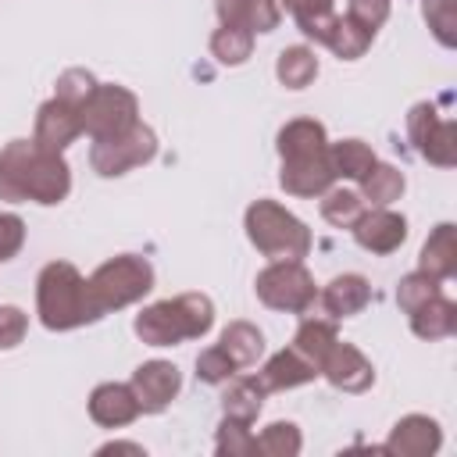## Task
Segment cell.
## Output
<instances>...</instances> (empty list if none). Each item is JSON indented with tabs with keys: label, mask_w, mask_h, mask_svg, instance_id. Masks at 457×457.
<instances>
[{
	"label": "cell",
	"mask_w": 457,
	"mask_h": 457,
	"mask_svg": "<svg viewBox=\"0 0 457 457\" xmlns=\"http://www.w3.org/2000/svg\"><path fill=\"white\" fill-rule=\"evenodd\" d=\"M71 189V175L61 154L36 146V139H14L0 150V200L61 204Z\"/></svg>",
	"instance_id": "1"
},
{
	"label": "cell",
	"mask_w": 457,
	"mask_h": 457,
	"mask_svg": "<svg viewBox=\"0 0 457 457\" xmlns=\"http://www.w3.org/2000/svg\"><path fill=\"white\" fill-rule=\"evenodd\" d=\"M36 307H39V321L54 332L96 321L100 311L89 296V282L64 261H54L39 271L36 282Z\"/></svg>",
	"instance_id": "2"
},
{
	"label": "cell",
	"mask_w": 457,
	"mask_h": 457,
	"mask_svg": "<svg viewBox=\"0 0 457 457\" xmlns=\"http://www.w3.org/2000/svg\"><path fill=\"white\" fill-rule=\"evenodd\" d=\"M214 325V307L204 293H182L175 300L150 303L136 318V336L150 346H175L182 339H200Z\"/></svg>",
	"instance_id": "3"
},
{
	"label": "cell",
	"mask_w": 457,
	"mask_h": 457,
	"mask_svg": "<svg viewBox=\"0 0 457 457\" xmlns=\"http://www.w3.org/2000/svg\"><path fill=\"white\" fill-rule=\"evenodd\" d=\"M246 236L271 261H303L311 250L307 225L275 200H257L246 211Z\"/></svg>",
	"instance_id": "4"
},
{
	"label": "cell",
	"mask_w": 457,
	"mask_h": 457,
	"mask_svg": "<svg viewBox=\"0 0 457 457\" xmlns=\"http://www.w3.org/2000/svg\"><path fill=\"white\" fill-rule=\"evenodd\" d=\"M86 282H89V296H93L96 311L107 314V311H118V307L146 296L154 289V268L136 253H121V257L100 264Z\"/></svg>",
	"instance_id": "5"
},
{
	"label": "cell",
	"mask_w": 457,
	"mask_h": 457,
	"mask_svg": "<svg viewBox=\"0 0 457 457\" xmlns=\"http://www.w3.org/2000/svg\"><path fill=\"white\" fill-rule=\"evenodd\" d=\"M253 289H257L261 303H268L271 311H289V314H303L318 300L314 278L300 261H271L257 275Z\"/></svg>",
	"instance_id": "6"
},
{
	"label": "cell",
	"mask_w": 457,
	"mask_h": 457,
	"mask_svg": "<svg viewBox=\"0 0 457 457\" xmlns=\"http://www.w3.org/2000/svg\"><path fill=\"white\" fill-rule=\"evenodd\" d=\"M139 104L136 96L125 89V86H96L86 104L79 107V118H82V132L96 139H114V136H125L132 125H139Z\"/></svg>",
	"instance_id": "7"
},
{
	"label": "cell",
	"mask_w": 457,
	"mask_h": 457,
	"mask_svg": "<svg viewBox=\"0 0 457 457\" xmlns=\"http://www.w3.org/2000/svg\"><path fill=\"white\" fill-rule=\"evenodd\" d=\"M157 154V136L154 129L146 125H132L125 136H114V139H96L93 150H89V164L100 171V175H125L146 161H154Z\"/></svg>",
	"instance_id": "8"
},
{
	"label": "cell",
	"mask_w": 457,
	"mask_h": 457,
	"mask_svg": "<svg viewBox=\"0 0 457 457\" xmlns=\"http://www.w3.org/2000/svg\"><path fill=\"white\" fill-rule=\"evenodd\" d=\"M407 129H411V139L418 143L425 161H432L439 168H450L457 161V125L450 118H439L436 107L418 104L407 114Z\"/></svg>",
	"instance_id": "9"
},
{
	"label": "cell",
	"mask_w": 457,
	"mask_h": 457,
	"mask_svg": "<svg viewBox=\"0 0 457 457\" xmlns=\"http://www.w3.org/2000/svg\"><path fill=\"white\" fill-rule=\"evenodd\" d=\"M300 32L303 36H311V39H318V43H325L336 57H343V61H353V57H361L368 46H371V29H364V25H357L350 14L346 18H336V14H325V18H314V21H300Z\"/></svg>",
	"instance_id": "10"
},
{
	"label": "cell",
	"mask_w": 457,
	"mask_h": 457,
	"mask_svg": "<svg viewBox=\"0 0 457 457\" xmlns=\"http://www.w3.org/2000/svg\"><path fill=\"white\" fill-rule=\"evenodd\" d=\"M182 389V375L171 361H146L132 371V393L139 400V411H164Z\"/></svg>",
	"instance_id": "11"
},
{
	"label": "cell",
	"mask_w": 457,
	"mask_h": 457,
	"mask_svg": "<svg viewBox=\"0 0 457 457\" xmlns=\"http://www.w3.org/2000/svg\"><path fill=\"white\" fill-rule=\"evenodd\" d=\"M321 375L336 386V389H343V393H364L371 382H375V368H371V361L357 350V346H350V343H332V350L325 353V361H321Z\"/></svg>",
	"instance_id": "12"
},
{
	"label": "cell",
	"mask_w": 457,
	"mask_h": 457,
	"mask_svg": "<svg viewBox=\"0 0 457 457\" xmlns=\"http://www.w3.org/2000/svg\"><path fill=\"white\" fill-rule=\"evenodd\" d=\"M278 182H282V189L293 193V196H321L325 189H332L336 171H332V161H328V146H325L321 154H311V157L282 161Z\"/></svg>",
	"instance_id": "13"
},
{
	"label": "cell",
	"mask_w": 457,
	"mask_h": 457,
	"mask_svg": "<svg viewBox=\"0 0 457 457\" xmlns=\"http://www.w3.org/2000/svg\"><path fill=\"white\" fill-rule=\"evenodd\" d=\"M82 132V118H79V107L64 104V100H46L36 114V146L43 150H54L61 154L68 143H75V136Z\"/></svg>",
	"instance_id": "14"
},
{
	"label": "cell",
	"mask_w": 457,
	"mask_h": 457,
	"mask_svg": "<svg viewBox=\"0 0 457 457\" xmlns=\"http://www.w3.org/2000/svg\"><path fill=\"white\" fill-rule=\"evenodd\" d=\"M353 236L371 253H393L407 239V221L400 214L386 211V207H375V211H364L353 221Z\"/></svg>",
	"instance_id": "15"
},
{
	"label": "cell",
	"mask_w": 457,
	"mask_h": 457,
	"mask_svg": "<svg viewBox=\"0 0 457 457\" xmlns=\"http://www.w3.org/2000/svg\"><path fill=\"white\" fill-rule=\"evenodd\" d=\"M439 443H443V436H439V425L432 418L407 414L393 425V432L386 439V450L400 453V457H428V453L439 450Z\"/></svg>",
	"instance_id": "16"
},
{
	"label": "cell",
	"mask_w": 457,
	"mask_h": 457,
	"mask_svg": "<svg viewBox=\"0 0 457 457\" xmlns=\"http://www.w3.org/2000/svg\"><path fill=\"white\" fill-rule=\"evenodd\" d=\"M89 414H93V421L104 425V428H121V425L136 421L139 400H136L132 386L104 382V386H96L93 396H89Z\"/></svg>",
	"instance_id": "17"
},
{
	"label": "cell",
	"mask_w": 457,
	"mask_h": 457,
	"mask_svg": "<svg viewBox=\"0 0 457 457\" xmlns=\"http://www.w3.org/2000/svg\"><path fill=\"white\" fill-rule=\"evenodd\" d=\"M368 300H371V286H368L364 275H353V271L350 275H336L321 293V307L332 318H350V314L364 311Z\"/></svg>",
	"instance_id": "18"
},
{
	"label": "cell",
	"mask_w": 457,
	"mask_h": 457,
	"mask_svg": "<svg viewBox=\"0 0 457 457\" xmlns=\"http://www.w3.org/2000/svg\"><path fill=\"white\" fill-rule=\"evenodd\" d=\"M318 375V368L300 353V350H278L264 368H261V386L271 393V389H293V386H303Z\"/></svg>",
	"instance_id": "19"
},
{
	"label": "cell",
	"mask_w": 457,
	"mask_h": 457,
	"mask_svg": "<svg viewBox=\"0 0 457 457\" xmlns=\"http://www.w3.org/2000/svg\"><path fill=\"white\" fill-rule=\"evenodd\" d=\"M221 25H236L246 32H271L278 25V4L275 0H218Z\"/></svg>",
	"instance_id": "20"
},
{
	"label": "cell",
	"mask_w": 457,
	"mask_h": 457,
	"mask_svg": "<svg viewBox=\"0 0 457 457\" xmlns=\"http://www.w3.org/2000/svg\"><path fill=\"white\" fill-rule=\"evenodd\" d=\"M418 271L432 275V278H450L457 271V228L450 221H443L421 246V257H418Z\"/></svg>",
	"instance_id": "21"
},
{
	"label": "cell",
	"mask_w": 457,
	"mask_h": 457,
	"mask_svg": "<svg viewBox=\"0 0 457 457\" xmlns=\"http://www.w3.org/2000/svg\"><path fill=\"white\" fill-rule=\"evenodd\" d=\"M325 146H328L325 125L314 121V118H296V121L282 125V132H278V154H282V161L311 157V154H321Z\"/></svg>",
	"instance_id": "22"
},
{
	"label": "cell",
	"mask_w": 457,
	"mask_h": 457,
	"mask_svg": "<svg viewBox=\"0 0 457 457\" xmlns=\"http://www.w3.org/2000/svg\"><path fill=\"white\" fill-rule=\"evenodd\" d=\"M411 328L421 339H446V336H453V328H457V307H453V300H446V296L436 293L418 311H411Z\"/></svg>",
	"instance_id": "23"
},
{
	"label": "cell",
	"mask_w": 457,
	"mask_h": 457,
	"mask_svg": "<svg viewBox=\"0 0 457 457\" xmlns=\"http://www.w3.org/2000/svg\"><path fill=\"white\" fill-rule=\"evenodd\" d=\"M225 353H228V361L236 364V368H250V364H257V357L264 353V336H261V328H253L250 321H232L225 332H221V343H218Z\"/></svg>",
	"instance_id": "24"
},
{
	"label": "cell",
	"mask_w": 457,
	"mask_h": 457,
	"mask_svg": "<svg viewBox=\"0 0 457 457\" xmlns=\"http://www.w3.org/2000/svg\"><path fill=\"white\" fill-rule=\"evenodd\" d=\"M264 386L257 375H246V378H236L225 396H221V407H225V418H236V421H253L257 411H261V400H264Z\"/></svg>",
	"instance_id": "25"
},
{
	"label": "cell",
	"mask_w": 457,
	"mask_h": 457,
	"mask_svg": "<svg viewBox=\"0 0 457 457\" xmlns=\"http://www.w3.org/2000/svg\"><path fill=\"white\" fill-rule=\"evenodd\" d=\"M275 75H278V82L289 86V89L311 86L314 75H318V57H314V50H307V46H286V50L278 54Z\"/></svg>",
	"instance_id": "26"
},
{
	"label": "cell",
	"mask_w": 457,
	"mask_h": 457,
	"mask_svg": "<svg viewBox=\"0 0 457 457\" xmlns=\"http://www.w3.org/2000/svg\"><path fill=\"white\" fill-rule=\"evenodd\" d=\"M328 161H332V171H336V175L361 182V179L368 175V168L375 164V154H371V146L361 143V139H343V143H332V146H328Z\"/></svg>",
	"instance_id": "27"
},
{
	"label": "cell",
	"mask_w": 457,
	"mask_h": 457,
	"mask_svg": "<svg viewBox=\"0 0 457 457\" xmlns=\"http://www.w3.org/2000/svg\"><path fill=\"white\" fill-rule=\"evenodd\" d=\"M400 193H403V175L393 164H371L368 175L361 179V200H368L375 207L400 200Z\"/></svg>",
	"instance_id": "28"
},
{
	"label": "cell",
	"mask_w": 457,
	"mask_h": 457,
	"mask_svg": "<svg viewBox=\"0 0 457 457\" xmlns=\"http://www.w3.org/2000/svg\"><path fill=\"white\" fill-rule=\"evenodd\" d=\"M339 336H336V328L328 325V321H303L300 325V332H296V339H293V350H300L314 368H318V375H321V361H325V353L332 350V343H336Z\"/></svg>",
	"instance_id": "29"
},
{
	"label": "cell",
	"mask_w": 457,
	"mask_h": 457,
	"mask_svg": "<svg viewBox=\"0 0 457 457\" xmlns=\"http://www.w3.org/2000/svg\"><path fill=\"white\" fill-rule=\"evenodd\" d=\"M321 196V218L336 228H353V221L364 214V200L350 189H325Z\"/></svg>",
	"instance_id": "30"
},
{
	"label": "cell",
	"mask_w": 457,
	"mask_h": 457,
	"mask_svg": "<svg viewBox=\"0 0 457 457\" xmlns=\"http://www.w3.org/2000/svg\"><path fill=\"white\" fill-rule=\"evenodd\" d=\"M253 50V32L246 29H236V25H221L214 36H211V54L221 61V64H243Z\"/></svg>",
	"instance_id": "31"
},
{
	"label": "cell",
	"mask_w": 457,
	"mask_h": 457,
	"mask_svg": "<svg viewBox=\"0 0 457 457\" xmlns=\"http://www.w3.org/2000/svg\"><path fill=\"white\" fill-rule=\"evenodd\" d=\"M257 450L268 457H296L300 453V432L293 421H271L257 436Z\"/></svg>",
	"instance_id": "32"
},
{
	"label": "cell",
	"mask_w": 457,
	"mask_h": 457,
	"mask_svg": "<svg viewBox=\"0 0 457 457\" xmlns=\"http://www.w3.org/2000/svg\"><path fill=\"white\" fill-rule=\"evenodd\" d=\"M214 446L225 457H246V453H257V436H250V421L225 418L221 428H218V443Z\"/></svg>",
	"instance_id": "33"
},
{
	"label": "cell",
	"mask_w": 457,
	"mask_h": 457,
	"mask_svg": "<svg viewBox=\"0 0 457 457\" xmlns=\"http://www.w3.org/2000/svg\"><path fill=\"white\" fill-rule=\"evenodd\" d=\"M436 293H439V278H432V275H425V271H414V275L400 278V286H396V303L411 314V311H418L425 300H432Z\"/></svg>",
	"instance_id": "34"
},
{
	"label": "cell",
	"mask_w": 457,
	"mask_h": 457,
	"mask_svg": "<svg viewBox=\"0 0 457 457\" xmlns=\"http://www.w3.org/2000/svg\"><path fill=\"white\" fill-rule=\"evenodd\" d=\"M425 18L443 46L457 43V32H453L457 29V0H425Z\"/></svg>",
	"instance_id": "35"
},
{
	"label": "cell",
	"mask_w": 457,
	"mask_h": 457,
	"mask_svg": "<svg viewBox=\"0 0 457 457\" xmlns=\"http://www.w3.org/2000/svg\"><path fill=\"white\" fill-rule=\"evenodd\" d=\"M96 89V79L86 71V68H68L61 79H57V100H64V104H71V107H82L86 104V96Z\"/></svg>",
	"instance_id": "36"
},
{
	"label": "cell",
	"mask_w": 457,
	"mask_h": 457,
	"mask_svg": "<svg viewBox=\"0 0 457 457\" xmlns=\"http://www.w3.org/2000/svg\"><path fill=\"white\" fill-rule=\"evenodd\" d=\"M196 375H200L204 382L218 386V382H228V378L236 375V364L228 361V353H225L221 346H207V350L196 357Z\"/></svg>",
	"instance_id": "37"
},
{
	"label": "cell",
	"mask_w": 457,
	"mask_h": 457,
	"mask_svg": "<svg viewBox=\"0 0 457 457\" xmlns=\"http://www.w3.org/2000/svg\"><path fill=\"white\" fill-rule=\"evenodd\" d=\"M25 328H29V318H25V311H21V307H11V303H4V307H0V350H11V346H18V343L25 339Z\"/></svg>",
	"instance_id": "38"
},
{
	"label": "cell",
	"mask_w": 457,
	"mask_h": 457,
	"mask_svg": "<svg viewBox=\"0 0 457 457\" xmlns=\"http://www.w3.org/2000/svg\"><path fill=\"white\" fill-rule=\"evenodd\" d=\"M25 243V221L18 214H0V261H11Z\"/></svg>",
	"instance_id": "39"
},
{
	"label": "cell",
	"mask_w": 457,
	"mask_h": 457,
	"mask_svg": "<svg viewBox=\"0 0 457 457\" xmlns=\"http://www.w3.org/2000/svg\"><path fill=\"white\" fill-rule=\"evenodd\" d=\"M350 18L375 32L389 18V0H350Z\"/></svg>",
	"instance_id": "40"
},
{
	"label": "cell",
	"mask_w": 457,
	"mask_h": 457,
	"mask_svg": "<svg viewBox=\"0 0 457 457\" xmlns=\"http://www.w3.org/2000/svg\"><path fill=\"white\" fill-rule=\"evenodd\" d=\"M282 4H286V11L296 18V25L332 14V0H282Z\"/></svg>",
	"instance_id": "41"
},
{
	"label": "cell",
	"mask_w": 457,
	"mask_h": 457,
	"mask_svg": "<svg viewBox=\"0 0 457 457\" xmlns=\"http://www.w3.org/2000/svg\"><path fill=\"white\" fill-rule=\"evenodd\" d=\"M100 453H143V446H136V443H111Z\"/></svg>",
	"instance_id": "42"
}]
</instances>
